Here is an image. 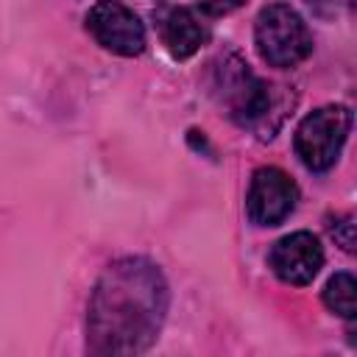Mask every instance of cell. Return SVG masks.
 I'll return each instance as SVG.
<instances>
[{"mask_svg": "<svg viewBox=\"0 0 357 357\" xmlns=\"http://www.w3.org/2000/svg\"><path fill=\"white\" fill-rule=\"evenodd\" d=\"M170 287L156 262L123 257L112 262L86 307V349L100 357H131L148 351L165 324Z\"/></svg>", "mask_w": 357, "mask_h": 357, "instance_id": "6da1fadb", "label": "cell"}, {"mask_svg": "<svg viewBox=\"0 0 357 357\" xmlns=\"http://www.w3.org/2000/svg\"><path fill=\"white\" fill-rule=\"evenodd\" d=\"M209 67L212 95L226 109V114L262 139L273 137V131L282 126L284 114L293 106V98H287L284 86L268 84L265 78L254 75L251 67L234 53L218 56Z\"/></svg>", "mask_w": 357, "mask_h": 357, "instance_id": "7a4b0ae2", "label": "cell"}, {"mask_svg": "<svg viewBox=\"0 0 357 357\" xmlns=\"http://www.w3.org/2000/svg\"><path fill=\"white\" fill-rule=\"evenodd\" d=\"M254 45L268 67L290 70L312 53V33L293 6L271 3L254 20Z\"/></svg>", "mask_w": 357, "mask_h": 357, "instance_id": "3957f363", "label": "cell"}, {"mask_svg": "<svg viewBox=\"0 0 357 357\" xmlns=\"http://www.w3.org/2000/svg\"><path fill=\"white\" fill-rule=\"evenodd\" d=\"M349 131H351L349 106L329 103V106H321V109L310 112L298 123L293 145H296V153H298V159L304 162L307 170L324 173L340 159V151L349 139Z\"/></svg>", "mask_w": 357, "mask_h": 357, "instance_id": "277c9868", "label": "cell"}, {"mask_svg": "<svg viewBox=\"0 0 357 357\" xmlns=\"http://www.w3.org/2000/svg\"><path fill=\"white\" fill-rule=\"evenodd\" d=\"M86 31L109 53L134 59L145 50V25L142 20L117 0H98L86 11Z\"/></svg>", "mask_w": 357, "mask_h": 357, "instance_id": "5b68a950", "label": "cell"}, {"mask_svg": "<svg viewBox=\"0 0 357 357\" xmlns=\"http://www.w3.org/2000/svg\"><path fill=\"white\" fill-rule=\"evenodd\" d=\"M298 204V187L282 167H257L245 195V212L257 226L282 223Z\"/></svg>", "mask_w": 357, "mask_h": 357, "instance_id": "8992f818", "label": "cell"}, {"mask_svg": "<svg viewBox=\"0 0 357 357\" xmlns=\"http://www.w3.org/2000/svg\"><path fill=\"white\" fill-rule=\"evenodd\" d=\"M268 265L284 284L304 287L324 268V245L312 231H293L273 243Z\"/></svg>", "mask_w": 357, "mask_h": 357, "instance_id": "52a82bcc", "label": "cell"}, {"mask_svg": "<svg viewBox=\"0 0 357 357\" xmlns=\"http://www.w3.org/2000/svg\"><path fill=\"white\" fill-rule=\"evenodd\" d=\"M206 42V28L192 8H173L162 20V45L176 61H187Z\"/></svg>", "mask_w": 357, "mask_h": 357, "instance_id": "ba28073f", "label": "cell"}, {"mask_svg": "<svg viewBox=\"0 0 357 357\" xmlns=\"http://www.w3.org/2000/svg\"><path fill=\"white\" fill-rule=\"evenodd\" d=\"M324 304L340 318H354L357 315V279L349 271L335 273L324 287Z\"/></svg>", "mask_w": 357, "mask_h": 357, "instance_id": "9c48e42d", "label": "cell"}, {"mask_svg": "<svg viewBox=\"0 0 357 357\" xmlns=\"http://www.w3.org/2000/svg\"><path fill=\"white\" fill-rule=\"evenodd\" d=\"M318 17H326V20H332V17H337V14H343V11H349L351 8V0H304Z\"/></svg>", "mask_w": 357, "mask_h": 357, "instance_id": "30bf717a", "label": "cell"}, {"mask_svg": "<svg viewBox=\"0 0 357 357\" xmlns=\"http://www.w3.org/2000/svg\"><path fill=\"white\" fill-rule=\"evenodd\" d=\"M243 3H245V0H198L201 11L209 14V17H223V14L234 11V8H240Z\"/></svg>", "mask_w": 357, "mask_h": 357, "instance_id": "8fae6325", "label": "cell"}]
</instances>
